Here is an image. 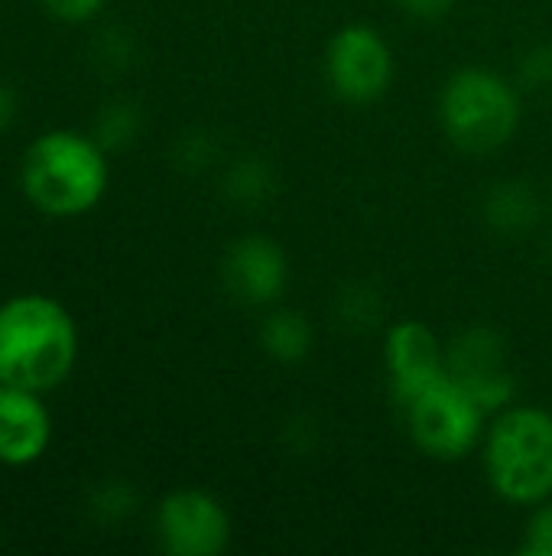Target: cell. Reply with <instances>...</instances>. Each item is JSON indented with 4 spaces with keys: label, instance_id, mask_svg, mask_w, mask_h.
I'll use <instances>...</instances> for the list:
<instances>
[{
    "label": "cell",
    "instance_id": "15",
    "mask_svg": "<svg viewBox=\"0 0 552 556\" xmlns=\"http://www.w3.org/2000/svg\"><path fill=\"white\" fill-rule=\"evenodd\" d=\"M140 127H143V114L137 104L130 101H111L98 111L94 117V127H91V137L107 150H127L137 137H140Z\"/></svg>",
    "mask_w": 552,
    "mask_h": 556
},
{
    "label": "cell",
    "instance_id": "8",
    "mask_svg": "<svg viewBox=\"0 0 552 556\" xmlns=\"http://www.w3.org/2000/svg\"><path fill=\"white\" fill-rule=\"evenodd\" d=\"M446 375L459 381L488 414L511 407L517 381L508 362V349L498 329L468 326L446 349Z\"/></svg>",
    "mask_w": 552,
    "mask_h": 556
},
{
    "label": "cell",
    "instance_id": "21",
    "mask_svg": "<svg viewBox=\"0 0 552 556\" xmlns=\"http://www.w3.org/2000/svg\"><path fill=\"white\" fill-rule=\"evenodd\" d=\"M211 153H215V147L205 134H185L176 143V163L182 169H202L211 160Z\"/></svg>",
    "mask_w": 552,
    "mask_h": 556
},
{
    "label": "cell",
    "instance_id": "2",
    "mask_svg": "<svg viewBox=\"0 0 552 556\" xmlns=\"http://www.w3.org/2000/svg\"><path fill=\"white\" fill-rule=\"evenodd\" d=\"M107 150L81 130L39 134L20 163V186L29 205L49 218H78L107 192Z\"/></svg>",
    "mask_w": 552,
    "mask_h": 556
},
{
    "label": "cell",
    "instance_id": "9",
    "mask_svg": "<svg viewBox=\"0 0 552 556\" xmlns=\"http://www.w3.org/2000/svg\"><path fill=\"white\" fill-rule=\"evenodd\" d=\"M384 371L400 407L446 378V349L439 336L420 319H400L384 339Z\"/></svg>",
    "mask_w": 552,
    "mask_h": 556
},
{
    "label": "cell",
    "instance_id": "19",
    "mask_svg": "<svg viewBox=\"0 0 552 556\" xmlns=\"http://www.w3.org/2000/svg\"><path fill=\"white\" fill-rule=\"evenodd\" d=\"M521 554L552 556V498L534 505L524 538H521Z\"/></svg>",
    "mask_w": 552,
    "mask_h": 556
},
{
    "label": "cell",
    "instance_id": "4",
    "mask_svg": "<svg viewBox=\"0 0 552 556\" xmlns=\"http://www.w3.org/2000/svg\"><path fill=\"white\" fill-rule=\"evenodd\" d=\"M439 124L465 153L501 150L521 127V88L491 68H459L442 85Z\"/></svg>",
    "mask_w": 552,
    "mask_h": 556
},
{
    "label": "cell",
    "instance_id": "18",
    "mask_svg": "<svg viewBox=\"0 0 552 556\" xmlns=\"http://www.w3.org/2000/svg\"><path fill=\"white\" fill-rule=\"evenodd\" d=\"M91 55H94V62H98L101 68L120 72V68H127L130 59H133V39H130V33L111 26V29L98 33V39L91 42Z\"/></svg>",
    "mask_w": 552,
    "mask_h": 556
},
{
    "label": "cell",
    "instance_id": "20",
    "mask_svg": "<svg viewBox=\"0 0 552 556\" xmlns=\"http://www.w3.org/2000/svg\"><path fill=\"white\" fill-rule=\"evenodd\" d=\"M517 78H521V85H527L534 91L552 88V42H540L521 55Z\"/></svg>",
    "mask_w": 552,
    "mask_h": 556
},
{
    "label": "cell",
    "instance_id": "7",
    "mask_svg": "<svg viewBox=\"0 0 552 556\" xmlns=\"http://www.w3.org/2000/svg\"><path fill=\"white\" fill-rule=\"evenodd\" d=\"M156 544L169 556H218L231 544V515L205 489H176L156 508Z\"/></svg>",
    "mask_w": 552,
    "mask_h": 556
},
{
    "label": "cell",
    "instance_id": "1",
    "mask_svg": "<svg viewBox=\"0 0 552 556\" xmlns=\"http://www.w3.org/2000/svg\"><path fill=\"white\" fill-rule=\"evenodd\" d=\"M78 362V326L46 293H16L0 303V384L46 394L68 381Z\"/></svg>",
    "mask_w": 552,
    "mask_h": 556
},
{
    "label": "cell",
    "instance_id": "13",
    "mask_svg": "<svg viewBox=\"0 0 552 556\" xmlns=\"http://www.w3.org/2000/svg\"><path fill=\"white\" fill-rule=\"evenodd\" d=\"M485 218L491 228L504 235H521L537 225L540 202L530 186L524 182H498L485 199Z\"/></svg>",
    "mask_w": 552,
    "mask_h": 556
},
{
    "label": "cell",
    "instance_id": "24",
    "mask_svg": "<svg viewBox=\"0 0 552 556\" xmlns=\"http://www.w3.org/2000/svg\"><path fill=\"white\" fill-rule=\"evenodd\" d=\"M407 13L420 16V20H439L452 10L455 0H400Z\"/></svg>",
    "mask_w": 552,
    "mask_h": 556
},
{
    "label": "cell",
    "instance_id": "11",
    "mask_svg": "<svg viewBox=\"0 0 552 556\" xmlns=\"http://www.w3.org/2000/svg\"><path fill=\"white\" fill-rule=\"evenodd\" d=\"M52 440L49 407L36 391L0 384V463L10 469L33 466Z\"/></svg>",
    "mask_w": 552,
    "mask_h": 556
},
{
    "label": "cell",
    "instance_id": "14",
    "mask_svg": "<svg viewBox=\"0 0 552 556\" xmlns=\"http://www.w3.org/2000/svg\"><path fill=\"white\" fill-rule=\"evenodd\" d=\"M224 195L234 205H264L273 195V169L264 156H241L224 173Z\"/></svg>",
    "mask_w": 552,
    "mask_h": 556
},
{
    "label": "cell",
    "instance_id": "16",
    "mask_svg": "<svg viewBox=\"0 0 552 556\" xmlns=\"http://www.w3.org/2000/svg\"><path fill=\"white\" fill-rule=\"evenodd\" d=\"M88 518L111 528V525H124L133 511H137V489L124 479H104L91 489L88 495Z\"/></svg>",
    "mask_w": 552,
    "mask_h": 556
},
{
    "label": "cell",
    "instance_id": "6",
    "mask_svg": "<svg viewBox=\"0 0 552 556\" xmlns=\"http://www.w3.org/2000/svg\"><path fill=\"white\" fill-rule=\"evenodd\" d=\"M397 62L381 29L368 23H348L332 33L325 46V78L342 101L371 104L387 94Z\"/></svg>",
    "mask_w": 552,
    "mask_h": 556
},
{
    "label": "cell",
    "instance_id": "5",
    "mask_svg": "<svg viewBox=\"0 0 552 556\" xmlns=\"http://www.w3.org/2000/svg\"><path fill=\"white\" fill-rule=\"evenodd\" d=\"M407 417L410 440L439 463L465 459L488 430V410L449 375L400 407Z\"/></svg>",
    "mask_w": 552,
    "mask_h": 556
},
{
    "label": "cell",
    "instance_id": "3",
    "mask_svg": "<svg viewBox=\"0 0 552 556\" xmlns=\"http://www.w3.org/2000/svg\"><path fill=\"white\" fill-rule=\"evenodd\" d=\"M485 476L498 498L540 505L552 498V414L543 407H504L485 430Z\"/></svg>",
    "mask_w": 552,
    "mask_h": 556
},
{
    "label": "cell",
    "instance_id": "12",
    "mask_svg": "<svg viewBox=\"0 0 552 556\" xmlns=\"http://www.w3.org/2000/svg\"><path fill=\"white\" fill-rule=\"evenodd\" d=\"M316 329L299 309H273L260 326V345L273 362L296 365L312 352Z\"/></svg>",
    "mask_w": 552,
    "mask_h": 556
},
{
    "label": "cell",
    "instance_id": "22",
    "mask_svg": "<svg viewBox=\"0 0 552 556\" xmlns=\"http://www.w3.org/2000/svg\"><path fill=\"white\" fill-rule=\"evenodd\" d=\"M42 7L62 23H88L101 13L104 0H42Z\"/></svg>",
    "mask_w": 552,
    "mask_h": 556
},
{
    "label": "cell",
    "instance_id": "23",
    "mask_svg": "<svg viewBox=\"0 0 552 556\" xmlns=\"http://www.w3.org/2000/svg\"><path fill=\"white\" fill-rule=\"evenodd\" d=\"M16 111H20V94L7 78H0V134L13 127Z\"/></svg>",
    "mask_w": 552,
    "mask_h": 556
},
{
    "label": "cell",
    "instance_id": "17",
    "mask_svg": "<svg viewBox=\"0 0 552 556\" xmlns=\"http://www.w3.org/2000/svg\"><path fill=\"white\" fill-rule=\"evenodd\" d=\"M381 316V296L368 283H351L338 293V319L351 329H371Z\"/></svg>",
    "mask_w": 552,
    "mask_h": 556
},
{
    "label": "cell",
    "instance_id": "10",
    "mask_svg": "<svg viewBox=\"0 0 552 556\" xmlns=\"http://www.w3.org/2000/svg\"><path fill=\"white\" fill-rule=\"evenodd\" d=\"M221 280L238 303L267 309L290 287V257L283 244H277L273 238L247 235L228 248L221 261Z\"/></svg>",
    "mask_w": 552,
    "mask_h": 556
}]
</instances>
